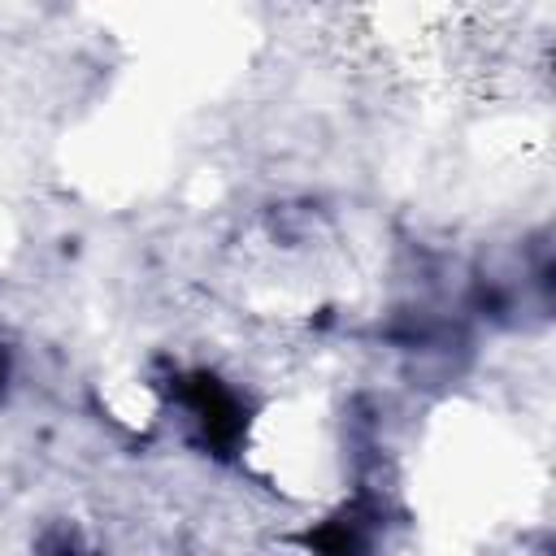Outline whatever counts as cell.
<instances>
[{"mask_svg":"<svg viewBox=\"0 0 556 556\" xmlns=\"http://www.w3.org/2000/svg\"><path fill=\"white\" fill-rule=\"evenodd\" d=\"M182 400H187V408L195 413V426L204 430V439H208L213 447H230V443L239 439V430H243V408H239L235 391H226L213 374L187 378Z\"/></svg>","mask_w":556,"mask_h":556,"instance_id":"1","label":"cell"},{"mask_svg":"<svg viewBox=\"0 0 556 556\" xmlns=\"http://www.w3.org/2000/svg\"><path fill=\"white\" fill-rule=\"evenodd\" d=\"M4 378H9V356H4V343H0V391H4Z\"/></svg>","mask_w":556,"mask_h":556,"instance_id":"2","label":"cell"}]
</instances>
